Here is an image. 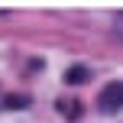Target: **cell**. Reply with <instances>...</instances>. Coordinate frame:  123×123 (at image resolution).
<instances>
[{"label":"cell","mask_w":123,"mask_h":123,"mask_svg":"<svg viewBox=\"0 0 123 123\" xmlns=\"http://www.w3.org/2000/svg\"><path fill=\"white\" fill-rule=\"evenodd\" d=\"M65 81L68 84H78V81H87V68H68V74H65Z\"/></svg>","instance_id":"cell-2"},{"label":"cell","mask_w":123,"mask_h":123,"mask_svg":"<svg viewBox=\"0 0 123 123\" xmlns=\"http://www.w3.org/2000/svg\"><path fill=\"white\" fill-rule=\"evenodd\" d=\"M100 110H107V113L123 110V81H110L100 91Z\"/></svg>","instance_id":"cell-1"}]
</instances>
